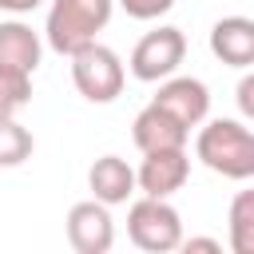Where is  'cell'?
Here are the masks:
<instances>
[{
    "label": "cell",
    "mask_w": 254,
    "mask_h": 254,
    "mask_svg": "<svg viewBox=\"0 0 254 254\" xmlns=\"http://www.w3.org/2000/svg\"><path fill=\"white\" fill-rule=\"evenodd\" d=\"M194 155L202 159V167H210L222 179L246 183L254 175V135L242 119H202Z\"/></svg>",
    "instance_id": "obj_1"
},
{
    "label": "cell",
    "mask_w": 254,
    "mask_h": 254,
    "mask_svg": "<svg viewBox=\"0 0 254 254\" xmlns=\"http://www.w3.org/2000/svg\"><path fill=\"white\" fill-rule=\"evenodd\" d=\"M115 0H52L48 8V24H44V40L52 52L71 56L83 44L99 40V32L111 20Z\"/></svg>",
    "instance_id": "obj_2"
},
{
    "label": "cell",
    "mask_w": 254,
    "mask_h": 254,
    "mask_svg": "<svg viewBox=\"0 0 254 254\" xmlns=\"http://www.w3.org/2000/svg\"><path fill=\"white\" fill-rule=\"evenodd\" d=\"M67 60H71V83H75V91H79L87 103H111V99L123 95L127 67H123V60H119L107 44L91 40V44H83L79 52H71Z\"/></svg>",
    "instance_id": "obj_3"
},
{
    "label": "cell",
    "mask_w": 254,
    "mask_h": 254,
    "mask_svg": "<svg viewBox=\"0 0 254 254\" xmlns=\"http://www.w3.org/2000/svg\"><path fill=\"white\" fill-rule=\"evenodd\" d=\"M127 234L139 250L147 254H167V250H179L183 242V214L167 202V198H135L131 210H127Z\"/></svg>",
    "instance_id": "obj_4"
},
{
    "label": "cell",
    "mask_w": 254,
    "mask_h": 254,
    "mask_svg": "<svg viewBox=\"0 0 254 254\" xmlns=\"http://www.w3.org/2000/svg\"><path fill=\"white\" fill-rule=\"evenodd\" d=\"M183 56H187V36H183L179 28H171V24H163V28L147 32V36L131 48L127 67H131L135 79H143V83H159V79H167V75L179 71Z\"/></svg>",
    "instance_id": "obj_5"
},
{
    "label": "cell",
    "mask_w": 254,
    "mask_h": 254,
    "mask_svg": "<svg viewBox=\"0 0 254 254\" xmlns=\"http://www.w3.org/2000/svg\"><path fill=\"white\" fill-rule=\"evenodd\" d=\"M190 179V155L187 147H167V151H143V163L135 171V190L151 198H171L183 190Z\"/></svg>",
    "instance_id": "obj_6"
},
{
    "label": "cell",
    "mask_w": 254,
    "mask_h": 254,
    "mask_svg": "<svg viewBox=\"0 0 254 254\" xmlns=\"http://www.w3.org/2000/svg\"><path fill=\"white\" fill-rule=\"evenodd\" d=\"M67 242L75 254H107L115 246V222L111 206L99 198H83L67 210Z\"/></svg>",
    "instance_id": "obj_7"
},
{
    "label": "cell",
    "mask_w": 254,
    "mask_h": 254,
    "mask_svg": "<svg viewBox=\"0 0 254 254\" xmlns=\"http://www.w3.org/2000/svg\"><path fill=\"white\" fill-rule=\"evenodd\" d=\"M151 103H159L163 111H171L187 131L198 127L210 115V91L194 75H167V79H159V91H155Z\"/></svg>",
    "instance_id": "obj_8"
},
{
    "label": "cell",
    "mask_w": 254,
    "mask_h": 254,
    "mask_svg": "<svg viewBox=\"0 0 254 254\" xmlns=\"http://www.w3.org/2000/svg\"><path fill=\"white\" fill-rule=\"evenodd\" d=\"M131 139L139 151H167V147H187L190 131L171 111H163L159 103H147L131 123Z\"/></svg>",
    "instance_id": "obj_9"
},
{
    "label": "cell",
    "mask_w": 254,
    "mask_h": 254,
    "mask_svg": "<svg viewBox=\"0 0 254 254\" xmlns=\"http://www.w3.org/2000/svg\"><path fill=\"white\" fill-rule=\"evenodd\" d=\"M210 52L226 67H250L254 64V20L246 16H222L210 28Z\"/></svg>",
    "instance_id": "obj_10"
},
{
    "label": "cell",
    "mask_w": 254,
    "mask_h": 254,
    "mask_svg": "<svg viewBox=\"0 0 254 254\" xmlns=\"http://www.w3.org/2000/svg\"><path fill=\"white\" fill-rule=\"evenodd\" d=\"M87 187L103 206H119L135 194V167H127V159L119 155H99L87 171Z\"/></svg>",
    "instance_id": "obj_11"
},
{
    "label": "cell",
    "mask_w": 254,
    "mask_h": 254,
    "mask_svg": "<svg viewBox=\"0 0 254 254\" xmlns=\"http://www.w3.org/2000/svg\"><path fill=\"white\" fill-rule=\"evenodd\" d=\"M44 56V40L32 24L24 20H4L0 24V67H16V71H36Z\"/></svg>",
    "instance_id": "obj_12"
},
{
    "label": "cell",
    "mask_w": 254,
    "mask_h": 254,
    "mask_svg": "<svg viewBox=\"0 0 254 254\" xmlns=\"http://www.w3.org/2000/svg\"><path fill=\"white\" fill-rule=\"evenodd\" d=\"M230 250L254 254V190H238L230 202Z\"/></svg>",
    "instance_id": "obj_13"
},
{
    "label": "cell",
    "mask_w": 254,
    "mask_h": 254,
    "mask_svg": "<svg viewBox=\"0 0 254 254\" xmlns=\"http://www.w3.org/2000/svg\"><path fill=\"white\" fill-rule=\"evenodd\" d=\"M32 151H36L32 131L16 115L0 119V167H20L24 159H32Z\"/></svg>",
    "instance_id": "obj_14"
},
{
    "label": "cell",
    "mask_w": 254,
    "mask_h": 254,
    "mask_svg": "<svg viewBox=\"0 0 254 254\" xmlns=\"http://www.w3.org/2000/svg\"><path fill=\"white\" fill-rule=\"evenodd\" d=\"M32 103V75L16 67H0V119L20 115Z\"/></svg>",
    "instance_id": "obj_15"
},
{
    "label": "cell",
    "mask_w": 254,
    "mask_h": 254,
    "mask_svg": "<svg viewBox=\"0 0 254 254\" xmlns=\"http://www.w3.org/2000/svg\"><path fill=\"white\" fill-rule=\"evenodd\" d=\"M119 8L131 16V20H159L175 8V0H119Z\"/></svg>",
    "instance_id": "obj_16"
},
{
    "label": "cell",
    "mask_w": 254,
    "mask_h": 254,
    "mask_svg": "<svg viewBox=\"0 0 254 254\" xmlns=\"http://www.w3.org/2000/svg\"><path fill=\"white\" fill-rule=\"evenodd\" d=\"M238 107H242L246 119L254 115V75H246V79L238 83Z\"/></svg>",
    "instance_id": "obj_17"
},
{
    "label": "cell",
    "mask_w": 254,
    "mask_h": 254,
    "mask_svg": "<svg viewBox=\"0 0 254 254\" xmlns=\"http://www.w3.org/2000/svg\"><path fill=\"white\" fill-rule=\"evenodd\" d=\"M44 0H0V12H12V16H24L32 8H40Z\"/></svg>",
    "instance_id": "obj_18"
},
{
    "label": "cell",
    "mask_w": 254,
    "mask_h": 254,
    "mask_svg": "<svg viewBox=\"0 0 254 254\" xmlns=\"http://www.w3.org/2000/svg\"><path fill=\"white\" fill-rule=\"evenodd\" d=\"M179 250H187V254H190V250H210V254H218V242H214V238H183Z\"/></svg>",
    "instance_id": "obj_19"
}]
</instances>
